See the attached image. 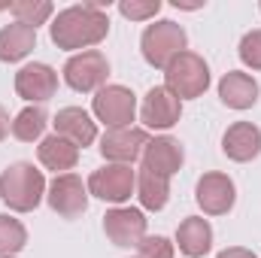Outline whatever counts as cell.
Listing matches in <instances>:
<instances>
[{
    "mask_svg": "<svg viewBox=\"0 0 261 258\" xmlns=\"http://www.w3.org/2000/svg\"><path fill=\"white\" fill-rule=\"evenodd\" d=\"M107 9H110V0H85L61 9L49 24L52 43L64 52H88L91 46L103 43L110 34Z\"/></svg>",
    "mask_w": 261,
    "mask_h": 258,
    "instance_id": "cell-1",
    "label": "cell"
},
{
    "mask_svg": "<svg viewBox=\"0 0 261 258\" xmlns=\"http://www.w3.org/2000/svg\"><path fill=\"white\" fill-rule=\"evenodd\" d=\"M46 176L31 161H15L0 173V200L12 213H34L46 197Z\"/></svg>",
    "mask_w": 261,
    "mask_h": 258,
    "instance_id": "cell-2",
    "label": "cell"
},
{
    "mask_svg": "<svg viewBox=\"0 0 261 258\" xmlns=\"http://www.w3.org/2000/svg\"><path fill=\"white\" fill-rule=\"evenodd\" d=\"M186 43H189V37H186L182 24H176L170 18H161L155 24H146L143 37H140V52H143V58H146L149 67L167 70V64L176 55L186 52Z\"/></svg>",
    "mask_w": 261,
    "mask_h": 258,
    "instance_id": "cell-3",
    "label": "cell"
},
{
    "mask_svg": "<svg viewBox=\"0 0 261 258\" xmlns=\"http://www.w3.org/2000/svg\"><path fill=\"white\" fill-rule=\"evenodd\" d=\"M164 88L173 91L179 100H195L210 88V67L197 52H182L176 55L167 70H164Z\"/></svg>",
    "mask_w": 261,
    "mask_h": 258,
    "instance_id": "cell-4",
    "label": "cell"
},
{
    "mask_svg": "<svg viewBox=\"0 0 261 258\" xmlns=\"http://www.w3.org/2000/svg\"><path fill=\"white\" fill-rule=\"evenodd\" d=\"M91 113L107 128H128L137 116V94L128 85H103L91 100Z\"/></svg>",
    "mask_w": 261,
    "mask_h": 258,
    "instance_id": "cell-5",
    "label": "cell"
},
{
    "mask_svg": "<svg viewBox=\"0 0 261 258\" xmlns=\"http://www.w3.org/2000/svg\"><path fill=\"white\" fill-rule=\"evenodd\" d=\"M110 76V61L100 49H88V52H76L70 55L64 64V82L73 91H100L107 85Z\"/></svg>",
    "mask_w": 261,
    "mask_h": 258,
    "instance_id": "cell-6",
    "label": "cell"
},
{
    "mask_svg": "<svg viewBox=\"0 0 261 258\" xmlns=\"http://www.w3.org/2000/svg\"><path fill=\"white\" fill-rule=\"evenodd\" d=\"M88 194L125 207V200H130V194L137 192V170H130V164H103L100 170H94L88 176Z\"/></svg>",
    "mask_w": 261,
    "mask_h": 258,
    "instance_id": "cell-7",
    "label": "cell"
},
{
    "mask_svg": "<svg viewBox=\"0 0 261 258\" xmlns=\"http://www.w3.org/2000/svg\"><path fill=\"white\" fill-rule=\"evenodd\" d=\"M149 134L146 128H107L100 137V155L107 158V164H134L143 158L146 146H149Z\"/></svg>",
    "mask_w": 261,
    "mask_h": 258,
    "instance_id": "cell-8",
    "label": "cell"
},
{
    "mask_svg": "<svg viewBox=\"0 0 261 258\" xmlns=\"http://www.w3.org/2000/svg\"><path fill=\"white\" fill-rule=\"evenodd\" d=\"M46 200H49L52 213H58L61 219H79L88 210V186L76 173H61L49 183Z\"/></svg>",
    "mask_w": 261,
    "mask_h": 258,
    "instance_id": "cell-9",
    "label": "cell"
},
{
    "mask_svg": "<svg viewBox=\"0 0 261 258\" xmlns=\"http://www.w3.org/2000/svg\"><path fill=\"white\" fill-rule=\"evenodd\" d=\"M195 200L197 207L203 210V216H225L234 210V200H237V186L228 173H219V170H210L197 179L195 189Z\"/></svg>",
    "mask_w": 261,
    "mask_h": 258,
    "instance_id": "cell-10",
    "label": "cell"
},
{
    "mask_svg": "<svg viewBox=\"0 0 261 258\" xmlns=\"http://www.w3.org/2000/svg\"><path fill=\"white\" fill-rule=\"evenodd\" d=\"M182 116V100L167 91L164 85H155L146 91L143 104H140V122L149 131H170Z\"/></svg>",
    "mask_w": 261,
    "mask_h": 258,
    "instance_id": "cell-11",
    "label": "cell"
},
{
    "mask_svg": "<svg viewBox=\"0 0 261 258\" xmlns=\"http://www.w3.org/2000/svg\"><path fill=\"white\" fill-rule=\"evenodd\" d=\"M103 234L116 246H140V240L146 237V213L137 207H113L103 216Z\"/></svg>",
    "mask_w": 261,
    "mask_h": 258,
    "instance_id": "cell-12",
    "label": "cell"
},
{
    "mask_svg": "<svg viewBox=\"0 0 261 258\" xmlns=\"http://www.w3.org/2000/svg\"><path fill=\"white\" fill-rule=\"evenodd\" d=\"M58 91V70H52L49 64H24L18 73H15V94L31 100V104H46L52 100Z\"/></svg>",
    "mask_w": 261,
    "mask_h": 258,
    "instance_id": "cell-13",
    "label": "cell"
},
{
    "mask_svg": "<svg viewBox=\"0 0 261 258\" xmlns=\"http://www.w3.org/2000/svg\"><path fill=\"white\" fill-rule=\"evenodd\" d=\"M140 161H143V170H152V173L170 179L182 167L186 152H182V143L176 137H155V140H149Z\"/></svg>",
    "mask_w": 261,
    "mask_h": 258,
    "instance_id": "cell-14",
    "label": "cell"
},
{
    "mask_svg": "<svg viewBox=\"0 0 261 258\" xmlns=\"http://www.w3.org/2000/svg\"><path fill=\"white\" fill-rule=\"evenodd\" d=\"M219 97L228 110H252L258 104V82L255 76L243 73V70H228L222 79H219Z\"/></svg>",
    "mask_w": 261,
    "mask_h": 258,
    "instance_id": "cell-15",
    "label": "cell"
},
{
    "mask_svg": "<svg viewBox=\"0 0 261 258\" xmlns=\"http://www.w3.org/2000/svg\"><path fill=\"white\" fill-rule=\"evenodd\" d=\"M222 152L237 161V164H246L252 158L261 155V128L252 122H234L231 128L225 131L222 137Z\"/></svg>",
    "mask_w": 261,
    "mask_h": 258,
    "instance_id": "cell-16",
    "label": "cell"
},
{
    "mask_svg": "<svg viewBox=\"0 0 261 258\" xmlns=\"http://www.w3.org/2000/svg\"><path fill=\"white\" fill-rule=\"evenodd\" d=\"M55 134H61L64 140H70L76 149H85L97 140V122L82 110V107H64L55 116Z\"/></svg>",
    "mask_w": 261,
    "mask_h": 258,
    "instance_id": "cell-17",
    "label": "cell"
},
{
    "mask_svg": "<svg viewBox=\"0 0 261 258\" xmlns=\"http://www.w3.org/2000/svg\"><path fill=\"white\" fill-rule=\"evenodd\" d=\"M37 158L46 170H55V176H61V173H70L79 164V149L70 140H64L61 134H49V137L40 140Z\"/></svg>",
    "mask_w": 261,
    "mask_h": 258,
    "instance_id": "cell-18",
    "label": "cell"
},
{
    "mask_svg": "<svg viewBox=\"0 0 261 258\" xmlns=\"http://www.w3.org/2000/svg\"><path fill=\"white\" fill-rule=\"evenodd\" d=\"M176 246L186 258H203L213 249V225L203 216H189L176 228Z\"/></svg>",
    "mask_w": 261,
    "mask_h": 258,
    "instance_id": "cell-19",
    "label": "cell"
},
{
    "mask_svg": "<svg viewBox=\"0 0 261 258\" xmlns=\"http://www.w3.org/2000/svg\"><path fill=\"white\" fill-rule=\"evenodd\" d=\"M37 46V28L12 21L6 28H0V61L3 64H15L21 58H28Z\"/></svg>",
    "mask_w": 261,
    "mask_h": 258,
    "instance_id": "cell-20",
    "label": "cell"
},
{
    "mask_svg": "<svg viewBox=\"0 0 261 258\" xmlns=\"http://www.w3.org/2000/svg\"><path fill=\"white\" fill-rule=\"evenodd\" d=\"M137 197H140V207L149 210V213L164 210L167 200H170V179L140 167V173H137Z\"/></svg>",
    "mask_w": 261,
    "mask_h": 258,
    "instance_id": "cell-21",
    "label": "cell"
},
{
    "mask_svg": "<svg viewBox=\"0 0 261 258\" xmlns=\"http://www.w3.org/2000/svg\"><path fill=\"white\" fill-rule=\"evenodd\" d=\"M46 125H49V113L37 104L24 107L15 119H12V137L21 140V143H34V140H43L46 134Z\"/></svg>",
    "mask_w": 261,
    "mask_h": 258,
    "instance_id": "cell-22",
    "label": "cell"
},
{
    "mask_svg": "<svg viewBox=\"0 0 261 258\" xmlns=\"http://www.w3.org/2000/svg\"><path fill=\"white\" fill-rule=\"evenodd\" d=\"M9 12L15 15V21L40 28L55 15V6L49 0H15V3H9Z\"/></svg>",
    "mask_w": 261,
    "mask_h": 258,
    "instance_id": "cell-23",
    "label": "cell"
},
{
    "mask_svg": "<svg viewBox=\"0 0 261 258\" xmlns=\"http://www.w3.org/2000/svg\"><path fill=\"white\" fill-rule=\"evenodd\" d=\"M24 246H28V228H24L18 219L0 213V258L15 255V252H21Z\"/></svg>",
    "mask_w": 261,
    "mask_h": 258,
    "instance_id": "cell-24",
    "label": "cell"
},
{
    "mask_svg": "<svg viewBox=\"0 0 261 258\" xmlns=\"http://www.w3.org/2000/svg\"><path fill=\"white\" fill-rule=\"evenodd\" d=\"M119 12L130 21H149L161 12V0H119Z\"/></svg>",
    "mask_w": 261,
    "mask_h": 258,
    "instance_id": "cell-25",
    "label": "cell"
},
{
    "mask_svg": "<svg viewBox=\"0 0 261 258\" xmlns=\"http://www.w3.org/2000/svg\"><path fill=\"white\" fill-rule=\"evenodd\" d=\"M173 252H176L173 240H167L161 234H155V237L146 234L140 240V246H137V258H173Z\"/></svg>",
    "mask_w": 261,
    "mask_h": 258,
    "instance_id": "cell-26",
    "label": "cell"
},
{
    "mask_svg": "<svg viewBox=\"0 0 261 258\" xmlns=\"http://www.w3.org/2000/svg\"><path fill=\"white\" fill-rule=\"evenodd\" d=\"M240 61L249 70H261V28L243 34V40H240Z\"/></svg>",
    "mask_w": 261,
    "mask_h": 258,
    "instance_id": "cell-27",
    "label": "cell"
},
{
    "mask_svg": "<svg viewBox=\"0 0 261 258\" xmlns=\"http://www.w3.org/2000/svg\"><path fill=\"white\" fill-rule=\"evenodd\" d=\"M216 258H258L252 249H246V246H228V249H222Z\"/></svg>",
    "mask_w": 261,
    "mask_h": 258,
    "instance_id": "cell-28",
    "label": "cell"
},
{
    "mask_svg": "<svg viewBox=\"0 0 261 258\" xmlns=\"http://www.w3.org/2000/svg\"><path fill=\"white\" fill-rule=\"evenodd\" d=\"M12 134V122H9V113H6V107L0 104V140H6Z\"/></svg>",
    "mask_w": 261,
    "mask_h": 258,
    "instance_id": "cell-29",
    "label": "cell"
},
{
    "mask_svg": "<svg viewBox=\"0 0 261 258\" xmlns=\"http://www.w3.org/2000/svg\"><path fill=\"white\" fill-rule=\"evenodd\" d=\"M3 258H15V255H3Z\"/></svg>",
    "mask_w": 261,
    "mask_h": 258,
    "instance_id": "cell-30",
    "label": "cell"
},
{
    "mask_svg": "<svg viewBox=\"0 0 261 258\" xmlns=\"http://www.w3.org/2000/svg\"><path fill=\"white\" fill-rule=\"evenodd\" d=\"M258 9H261V3H258Z\"/></svg>",
    "mask_w": 261,
    "mask_h": 258,
    "instance_id": "cell-31",
    "label": "cell"
}]
</instances>
